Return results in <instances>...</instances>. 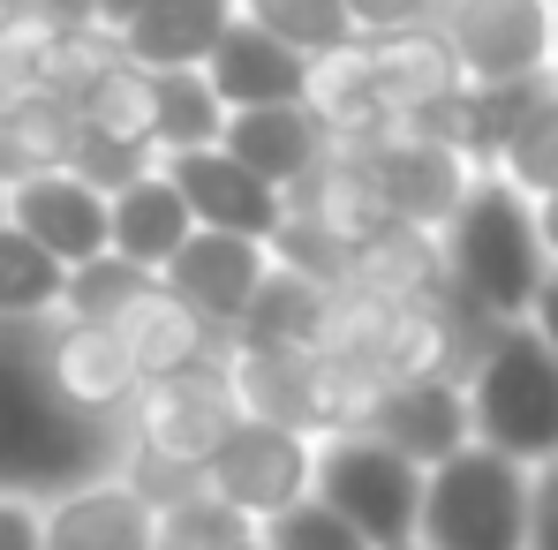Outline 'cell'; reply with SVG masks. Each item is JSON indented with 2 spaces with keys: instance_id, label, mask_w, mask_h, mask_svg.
Masks as SVG:
<instances>
[{
  "instance_id": "obj_14",
  "label": "cell",
  "mask_w": 558,
  "mask_h": 550,
  "mask_svg": "<svg viewBox=\"0 0 558 550\" xmlns=\"http://www.w3.org/2000/svg\"><path fill=\"white\" fill-rule=\"evenodd\" d=\"M234 15H242V0H151L113 38V53L129 69H144V76H189V69H204L219 53V38L234 30Z\"/></svg>"
},
{
  "instance_id": "obj_24",
  "label": "cell",
  "mask_w": 558,
  "mask_h": 550,
  "mask_svg": "<svg viewBox=\"0 0 558 550\" xmlns=\"http://www.w3.org/2000/svg\"><path fill=\"white\" fill-rule=\"evenodd\" d=\"M69 151H76V106L53 91H23L0 113V196L38 174H69Z\"/></svg>"
},
{
  "instance_id": "obj_27",
  "label": "cell",
  "mask_w": 558,
  "mask_h": 550,
  "mask_svg": "<svg viewBox=\"0 0 558 550\" xmlns=\"http://www.w3.org/2000/svg\"><path fill=\"white\" fill-rule=\"evenodd\" d=\"M219 129H227V106L211 98L204 69H189V76H151V151H159V159L211 151Z\"/></svg>"
},
{
  "instance_id": "obj_25",
  "label": "cell",
  "mask_w": 558,
  "mask_h": 550,
  "mask_svg": "<svg viewBox=\"0 0 558 550\" xmlns=\"http://www.w3.org/2000/svg\"><path fill=\"white\" fill-rule=\"evenodd\" d=\"M325 317H332V294L272 265V272H265V286L250 294L242 325H234V347H272V355H317V340H325Z\"/></svg>"
},
{
  "instance_id": "obj_29",
  "label": "cell",
  "mask_w": 558,
  "mask_h": 550,
  "mask_svg": "<svg viewBox=\"0 0 558 550\" xmlns=\"http://www.w3.org/2000/svg\"><path fill=\"white\" fill-rule=\"evenodd\" d=\"M76 129L84 136H113V144H144L151 151V76L129 69L121 53L76 91Z\"/></svg>"
},
{
  "instance_id": "obj_11",
  "label": "cell",
  "mask_w": 558,
  "mask_h": 550,
  "mask_svg": "<svg viewBox=\"0 0 558 550\" xmlns=\"http://www.w3.org/2000/svg\"><path fill=\"white\" fill-rule=\"evenodd\" d=\"M363 174H371L377 204H385V219L392 227H415V234H446V219L461 211V196L475 188L453 151H438V144H423V136H385L371 159H363Z\"/></svg>"
},
{
  "instance_id": "obj_15",
  "label": "cell",
  "mask_w": 558,
  "mask_h": 550,
  "mask_svg": "<svg viewBox=\"0 0 558 550\" xmlns=\"http://www.w3.org/2000/svg\"><path fill=\"white\" fill-rule=\"evenodd\" d=\"M8 227L23 242H38L61 272L106 257V196H92V188L69 182V174H38V182L8 188Z\"/></svg>"
},
{
  "instance_id": "obj_2",
  "label": "cell",
  "mask_w": 558,
  "mask_h": 550,
  "mask_svg": "<svg viewBox=\"0 0 558 550\" xmlns=\"http://www.w3.org/2000/svg\"><path fill=\"white\" fill-rule=\"evenodd\" d=\"M438 257H446V294L490 325H521L536 286L551 279L544 242H536V204L513 196L498 174H475V188L438 234Z\"/></svg>"
},
{
  "instance_id": "obj_17",
  "label": "cell",
  "mask_w": 558,
  "mask_h": 550,
  "mask_svg": "<svg viewBox=\"0 0 558 550\" xmlns=\"http://www.w3.org/2000/svg\"><path fill=\"white\" fill-rule=\"evenodd\" d=\"M121 347H129V363H136V384H167V377H189V369H227L234 355V340L227 332H211L204 317H189L174 294H144L121 325Z\"/></svg>"
},
{
  "instance_id": "obj_3",
  "label": "cell",
  "mask_w": 558,
  "mask_h": 550,
  "mask_svg": "<svg viewBox=\"0 0 558 550\" xmlns=\"http://www.w3.org/2000/svg\"><path fill=\"white\" fill-rule=\"evenodd\" d=\"M461 400H468V438L483 453L513 460L529 475L558 460V355L529 325L490 332V347L468 369Z\"/></svg>"
},
{
  "instance_id": "obj_18",
  "label": "cell",
  "mask_w": 558,
  "mask_h": 550,
  "mask_svg": "<svg viewBox=\"0 0 558 550\" xmlns=\"http://www.w3.org/2000/svg\"><path fill=\"white\" fill-rule=\"evenodd\" d=\"M377 445H392V453L408 460V467H438V460L468 453L475 438H468V400L461 384H385L371 407V430Z\"/></svg>"
},
{
  "instance_id": "obj_46",
  "label": "cell",
  "mask_w": 558,
  "mask_h": 550,
  "mask_svg": "<svg viewBox=\"0 0 558 550\" xmlns=\"http://www.w3.org/2000/svg\"><path fill=\"white\" fill-rule=\"evenodd\" d=\"M250 550H265V543H250Z\"/></svg>"
},
{
  "instance_id": "obj_42",
  "label": "cell",
  "mask_w": 558,
  "mask_h": 550,
  "mask_svg": "<svg viewBox=\"0 0 558 550\" xmlns=\"http://www.w3.org/2000/svg\"><path fill=\"white\" fill-rule=\"evenodd\" d=\"M536 242H544V265L558 272V188H551V196H536Z\"/></svg>"
},
{
  "instance_id": "obj_23",
  "label": "cell",
  "mask_w": 558,
  "mask_h": 550,
  "mask_svg": "<svg viewBox=\"0 0 558 550\" xmlns=\"http://www.w3.org/2000/svg\"><path fill=\"white\" fill-rule=\"evenodd\" d=\"M189 234H196V227H189V204L174 196L167 174H144L136 188H121V196L106 204V249L129 257L136 272H151V279L182 257Z\"/></svg>"
},
{
  "instance_id": "obj_32",
  "label": "cell",
  "mask_w": 558,
  "mask_h": 550,
  "mask_svg": "<svg viewBox=\"0 0 558 550\" xmlns=\"http://www.w3.org/2000/svg\"><path fill=\"white\" fill-rule=\"evenodd\" d=\"M144 174H159V151H144V144H113V136H84L76 129V151H69V182H84L92 196H121V188H136Z\"/></svg>"
},
{
  "instance_id": "obj_31",
  "label": "cell",
  "mask_w": 558,
  "mask_h": 550,
  "mask_svg": "<svg viewBox=\"0 0 558 550\" xmlns=\"http://www.w3.org/2000/svg\"><path fill=\"white\" fill-rule=\"evenodd\" d=\"M151 286H159L151 272H136L129 257H113V249H106V257H92V265H76V272H69L61 317H84V325H121V317H129Z\"/></svg>"
},
{
  "instance_id": "obj_12",
  "label": "cell",
  "mask_w": 558,
  "mask_h": 550,
  "mask_svg": "<svg viewBox=\"0 0 558 550\" xmlns=\"http://www.w3.org/2000/svg\"><path fill=\"white\" fill-rule=\"evenodd\" d=\"M265 272H272V257H265L257 242H234V234H189L182 257L159 272V294H174L189 317H204L211 332L234 340V325H242L250 294L265 286Z\"/></svg>"
},
{
  "instance_id": "obj_5",
  "label": "cell",
  "mask_w": 558,
  "mask_h": 550,
  "mask_svg": "<svg viewBox=\"0 0 558 550\" xmlns=\"http://www.w3.org/2000/svg\"><path fill=\"white\" fill-rule=\"evenodd\" d=\"M310 498L325 513H340L371 550L415 543V513H423V467L377 445V438H317L310 467Z\"/></svg>"
},
{
  "instance_id": "obj_22",
  "label": "cell",
  "mask_w": 558,
  "mask_h": 550,
  "mask_svg": "<svg viewBox=\"0 0 558 550\" xmlns=\"http://www.w3.org/2000/svg\"><path fill=\"white\" fill-rule=\"evenodd\" d=\"M348 294H371L385 309H408V302H430L446 294V257H438V234H415V227H377L371 242L348 249Z\"/></svg>"
},
{
  "instance_id": "obj_9",
  "label": "cell",
  "mask_w": 558,
  "mask_h": 550,
  "mask_svg": "<svg viewBox=\"0 0 558 550\" xmlns=\"http://www.w3.org/2000/svg\"><path fill=\"white\" fill-rule=\"evenodd\" d=\"M310 467H317V445L310 438H287V430H265V423H242L219 460L204 467V490L242 513L250 528H272L279 513H294L310 498Z\"/></svg>"
},
{
  "instance_id": "obj_30",
  "label": "cell",
  "mask_w": 558,
  "mask_h": 550,
  "mask_svg": "<svg viewBox=\"0 0 558 550\" xmlns=\"http://www.w3.org/2000/svg\"><path fill=\"white\" fill-rule=\"evenodd\" d=\"M498 182L513 188V196H551L558 188V84L536 91V106L521 113V129H513V144L498 151V167H490Z\"/></svg>"
},
{
  "instance_id": "obj_13",
  "label": "cell",
  "mask_w": 558,
  "mask_h": 550,
  "mask_svg": "<svg viewBox=\"0 0 558 550\" xmlns=\"http://www.w3.org/2000/svg\"><path fill=\"white\" fill-rule=\"evenodd\" d=\"M219 151H227L242 174H257L265 188H279V196H294V188L332 159V144H325V129H317V113H310V106H257V113H227Z\"/></svg>"
},
{
  "instance_id": "obj_10",
  "label": "cell",
  "mask_w": 558,
  "mask_h": 550,
  "mask_svg": "<svg viewBox=\"0 0 558 550\" xmlns=\"http://www.w3.org/2000/svg\"><path fill=\"white\" fill-rule=\"evenodd\" d=\"M159 174L189 204V227L196 234H234V242H257L265 249L279 227H287V196L265 188L257 174H242L219 144L211 151H189V159H159Z\"/></svg>"
},
{
  "instance_id": "obj_19",
  "label": "cell",
  "mask_w": 558,
  "mask_h": 550,
  "mask_svg": "<svg viewBox=\"0 0 558 550\" xmlns=\"http://www.w3.org/2000/svg\"><path fill=\"white\" fill-rule=\"evenodd\" d=\"M38 550H159V521L113 475H98L38 505Z\"/></svg>"
},
{
  "instance_id": "obj_4",
  "label": "cell",
  "mask_w": 558,
  "mask_h": 550,
  "mask_svg": "<svg viewBox=\"0 0 558 550\" xmlns=\"http://www.w3.org/2000/svg\"><path fill=\"white\" fill-rule=\"evenodd\" d=\"M415 543L423 550H529V467L483 453V445L438 460L423 475Z\"/></svg>"
},
{
  "instance_id": "obj_37",
  "label": "cell",
  "mask_w": 558,
  "mask_h": 550,
  "mask_svg": "<svg viewBox=\"0 0 558 550\" xmlns=\"http://www.w3.org/2000/svg\"><path fill=\"white\" fill-rule=\"evenodd\" d=\"M529 550H558V460L529 475Z\"/></svg>"
},
{
  "instance_id": "obj_6",
  "label": "cell",
  "mask_w": 558,
  "mask_h": 550,
  "mask_svg": "<svg viewBox=\"0 0 558 550\" xmlns=\"http://www.w3.org/2000/svg\"><path fill=\"white\" fill-rule=\"evenodd\" d=\"M23 355L38 369V384L53 392V407L84 415V423H121L129 430V407H136V363L121 347L113 325H84V317H53V325H31L23 332Z\"/></svg>"
},
{
  "instance_id": "obj_8",
  "label": "cell",
  "mask_w": 558,
  "mask_h": 550,
  "mask_svg": "<svg viewBox=\"0 0 558 550\" xmlns=\"http://www.w3.org/2000/svg\"><path fill=\"white\" fill-rule=\"evenodd\" d=\"M234 430H242V415H234L227 369H189L167 384H144L129 407V445L151 460H174V467H196V475L219 460Z\"/></svg>"
},
{
  "instance_id": "obj_35",
  "label": "cell",
  "mask_w": 558,
  "mask_h": 550,
  "mask_svg": "<svg viewBox=\"0 0 558 550\" xmlns=\"http://www.w3.org/2000/svg\"><path fill=\"white\" fill-rule=\"evenodd\" d=\"M257 543H265V550H371L340 513H325L317 498H302L294 513H279L272 528H257Z\"/></svg>"
},
{
  "instance_id": "obj_20",
  "label": "cell",
  "mask_w": 558,
  "mask_h": 550,
  "mask_svg": "<svg viewBox=\"0 0 558 550\" xmlns=\"http://www.w3.org/2000/svg\"><path fill=\"white\" fill-rule=\"evenodd\" d=\"M204 84L227 113H257V106H302L310 91V61L287 53L279 38H265L257 23L234 15V30L219 38V53L204 61Z\"/></svg>"
},
{
  "instance_id": "obj_33",
  "label": "cell",
  "mask_w": 558,
  "mask_h": 550,
  "mask_svg": "<svg viewBox=\"0 0 558 550\" xmlns=\"http://www.w3.org/2000/svg\"><path fill=\"white\" fill-rule=\"evenodd\" d=\"M98 30L92 23V0H0V38L23 46V53H46V46H69Z\"/></svg>"
},
{
  "instance_id": "obj_45",
  "label": "cell",
  "mask_w": 558,
  "mask_h": 550,
  "mask_svg": "<svg viewBox=\"0 0 558 550\" xmlns=\"http://www.w3.org/2000/svg\"><path fill=\"white\" fill-rule=\"evenodd\" d=\"M400 550H423V543H400Z\"/></svg>"
},
{
  "instance_id": "obj_1",
  "label": "cell",
  "mask_w": 558,
  "mask_h": 550,
  "mask_svg": "<svg viewBox=\"0 0 558 550\" xmlns=\"http://www.w3.org/2000/svg\"><path fill=\"white\" fill-rule=\"evenodd\" d=\"M121 445H129L121 423H84L53 407V392L23 355V332H0V498L46 505L61 490H84L98 475H113Z\"/></svg>"
},
{
  "instance_id": "obj_7",
  "label": "cell",
  "mask_w": 558,
  "mask_h": 550,
  "mask_svg": "<svg viewBox=\"0 0 558 550\" xmlns=\"http://www.w3.org/2000/svg\"><path fill=\"white\" fill-rule=\"evenodd\" d=\"M438 38L461 84H536L551 76V0H446Z\"/></svg>"
},
{
  "instance_id": "obj_34",
  "label": "cell",
  "mask_w": 558,
  "mask_h": 550,
  "mask_svg": "<svg viewBox=\"0 0 558 550\" xmlns=\"http://www.w3.org/2000/svg\"><path fill=\"white\" fill-rule=\"evenodd\" d=\"M250 543H257V528L242 513H227L211 490H196L189 505H174L159 521V550H250Z\"/></svg>"
},
{
  "instance_id": "obj_40",
  "label": "cell",
  "mask_w": 558,
  "mask_h": 550,
  "mask_svg": "<svg viewBox=\"0 0 558 550\" xmlns=\"http://www.w3.org/2000/svg\"><path fill=\"white\" fill-rule=\"evenodd\" d=\"M23 91H31V53L0 38V113H8V106H15Z\"/></svg>"
},
{
  "instance_id": "obj_39",
  "label": "cell",
  "mask_w": 558,
  "mask_h": 550,
  "mask_svg": "<svg viewBox=\"0 0 558 550\" xmlns=\"http://www.w3.org/2000/svg\"><path fill=\"white\" fill-rule=\"evenodd\" d=\"M521 325H529V332H536V340L558 355V272L536 286V302H529V317H521Z\"/></svg>"
},
{
  "instance_id": "obj_21",
  "label": "cell",
  "mask_w": 558,
  "mask_h": 550,
  "mask_svg": "<svg viewBox=\"0 0 558 550\" xmlns=\"http://www.w3.org/2000/svg\"><path fill=\"white\" fill-rule=\"evenodd\" d=\"M227 392L242 423H265L287 438L317 445V355H272V347H234L227 355Z\"/></svg>"
},
{
  "instance_id": "obj_16",
  "label": "cell",
  "mask_w": 558,
  "mask_h": 550,
  "mask_svg": "<svg viewBox=\"0 0 558 550\" xmlns=\"http://www.w3.org/2000/svg\"><path fill=\"white\" fill-rule=\"evenodd\" d=\"M355 61H363V76H371L377 106H385L400 129L423 121L430 106H446V98L461 91V69H453L438 23H430V30H400V38H355Z\"/></svg>"
},
{
  "instance_id": "obj_38",
  "label": "cell",
  "mask_w": 558,
  "mask_h": 550,
  "mask_svg": "<svg viewBox=\"0 0 558 550\" xmlns=\"http://www.w3.org/2000/svg\"><path fill=\"white\" fill-rule=\"evenodd\" d=\"M0 550H38V505L31 498H0Z\"/></svg>"
},
{
  "instance_id": "obj_26",
  "label": "cell",
  "mask_w": 558,
  "mask_h": 550,
  "mask_svg": "<svg viewBox=\"0 0 558 550\" xmlns=\"http://www.w3.org/2000/svg\"><path fill=\"white\" fill-rule=\"evenodd\" d=\"M61 294H69V272L38 242H23L15 227H0V332L53 325L61 317Z\"/></svg>"
},
{
  "instance_id": "obj_44",
  "label": "cell",
  "mask_w": 558,
  "mask_h": 550,
  "mask_svg": "<svg viewBox=\"0 0 558 550\" xmlns=\"http://www.w3.org/2000/svg\"><path fill=\"white\" fill-rule=\"evenodd\" d=\"M0 227H8V196H0Z\"/></svg>"
},
{
  "instance_id": "obj_41",
  "label": "cell",
  "mask_w": 558,
  "mask_h": 550,
  "mask_svg": "<svg viewBox=\"0 0 558 550\" xmlns=\"http://www.w3.org/2000/svg\"><path fill=\"white\" fill-rule=\"evenodd\" d=\"M144 8H151V0H92V23L106 30V38H121V30L144 15Z\"/></svg>"
},
{
  "instance_id": "obj_43",
  "label": "cell",
  "mask_w": 558,
  "mask_h": 550,
  "mask_svg": "<svg viewBox=\"0 0 558 550\" xmlns=\"http://www.w3.org/2000/svg\"><path fill=\"white\" fill-rule=\"evenodd\" d=\"M551 84H558V0H551Z\"/></svg>"
},
{
  "instance_id": "obj_36",
  "label": "cell",
  "mask_w": 558,
  "mask_h": 550,
  "mask_svg": "<svg viewBox=\"0 0 558 550\" xmlns=\"http://www.w3.org/2000/svg\"><path fill=\"white\" fill-rule=\"evenodd\" d=\"M446 0H348L355 38H400V30H430Z\"/></svg>"
},
{
  "instance_id": "obj_28",
  "label": "cell",
  "mask_w": 558,
  "mask_h": 550,
  "mask_svg": "<svg viewBox=\"0 0 558 550\" xmlns=\"http://www.w3.org/2000/svg\"><path fill=\"white\" fill-rule=\"evenodd\" d=\"M242 23H257L265 38H279L287 53H302L310 69L332 61V53H355L348 0H242Z\"/></svg>"
}]
</instances>
